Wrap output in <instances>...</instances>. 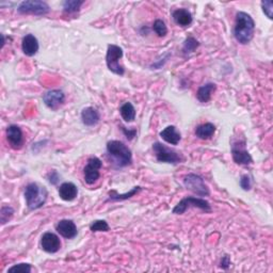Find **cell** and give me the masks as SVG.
I'll return each mask as SVG.
<instances>
[{
  "mask_svg": "<svg viewBox=\"0 0 273 273\" xmlns=\"http://www.w3.org/2000/svg\"><path fill=\"white\" fill-rule=\"evenodd\" d=\"M255 21L246 12H238L236 15L235 27H234V36L238 43L246 45L249 44L254 36Z\"/></svg>",
  "mask_w": 273,
  "mask_h": 273,
  "instance_id": "1",
  "label": "cell"
},
{
  "mask_svg": "<svg viewBox=\"0 0 273 273\" xmlns=\"http://www.w3.org/2000/svg\"><path fill=\"white\" fill-rule=\"evenodd\" d=\"M48 191L45 187L36 182H30L25 189V199L28 208L30 210L40 209L46 203Z\"/></svg>",
  "mask_w": 273,
  "mask_h": 273,
  "instance_id": "2",
  "label": "cell"
},
{
  "mask_svg": "<svg viewBox=\"0 0 273 273\" xmlns=\"http://www.w3.org/2000/svg\"><path fill=\"white\" fill-rule=\"evenodd\" d=\"M107 153L112 157L114 163L120 168H124V166L129 165L132 163V154L130 148L121 141H109L107 143Z\"/></svg>",
  "mask_w": 273,
  "mask_h": 273,
  "instance_id": "3",
  "label": "cell"
},
{
  "mask_svg": "<svg viewBox=\"0 0 273 273\" xmlns=\"http://www.w3.org/2000/svg\"><path fill=\"white\" fill-rule=\"evenodd\" d=\"M122 57H123V49L118 45H114V44L108 45L107 55H106V63H107L110 72L119 76H123L125 74L124 66L120 64Z\"/></svg>",
  "mask_w": 273,
  "mask_h": 273,
  "instance_id": "4",
  "label": "cell"
},
{
  "mask_svg": "<svg viewBox=\"0 0 273 273\" xmlns=\"http://www.w3.org/2000/svg\"><path fill=\"white\" fill-rule=\"evenodd\" d=\"M232 156L234 163L239 165H249L253 163V159L247 150V142L244 138L233 139Z\"/></svg>",
  "mask_w": 273,
  "mask_h": 273,
  "instance_id": "5",
  "label": "cell"
},
{
  "mask_svg": "<svg viewBox=\"0 0 273 273\" xmlns=\"http://www.w3.org/2000/svg\"><path fill=\"white\" fill-rule=\"evenodd\" d=\"M153 150L159 163H165L171 164H178L182 161V157L180 153L175 152L174 149H172L168 146H165L164 144L160 142H155L153 144Z\"/></svg>",
  "mask_w": 273,
  "mask_h": 273,
  "instance_id": "6",
  "label": "cell"
},
{
  "mask_svg": "<svg viewBox=\"0 0 273 273\" xmlns=\"http://www.w3.org/2000/svg\"><path fill=\"white\" fill-rule=\"evenodd\" d=\"M190 207H196L204 210L205 213H210L211 206L208 200L200 198H194V197H187L182 199L180 203H178L173 208L174 215H182L186 213V210Z\"/></svg>",
  "mask_w": 273,
  "mask_h": 273,
  "instance_id": "7",
  "label": "cell"
},
{
  "mask_svg": "<svg viewBox=\"0 0 273 273\" xmlns=\"http://www.w3.org/2000/svg\"><path fill=\"white\" fill-rule=\"evenodd\" d=\"M49 11V5L41 0H26V1L20 2L18 7V12L23 15L43 16L48 14Z\"/></svg>",
  "mask_w": 273,
  "mask_h": 273,
  "instance_id": "8",
  "label": "cell"
},
{
  "mask_svg": "<svg viewBox=\"0 0 273 273\" xmlns=\"http://www.w3.org/2000/svg\"><path fill=\"white\" fill-rule=\"evenodd\" d=\"M183 185L188 190L196 193L199 197H208L210 192L208 187L206 186L204 180L200 175L190 173L183 177Z\"/></svg>",
  "mask_w": 273,
  "mask_h": 273,
  "instance_id": "9",
  "label": "cell"
},
{
  "mask_svg": "<svg viewBox=\"0 0 273 273\" xmlns=\"http://www.w3.org/2000/svg\"><path fill=\"white\" fill-rule=\"evenodd\" d=\"M102 160L95 157V156L88 159L85 169H83V176H85V182L88 185H93L99 180V170L102 169Z\"/></svg>",
  "mask_w": 273,
  "mask_h": 273,
  "instance_id": "10",
  "label": "cell"
},
{
  "mask_svg": "<svg viewBox=\"0 0 273 273\" xmlns=\"http://www.w3.org/2000/svg\"><path fill=\"white\" fill-rule=\"evenodd\" d=\"M41 248L43 251H45L46 253H57L61 249V241L60 238L52 232H47L43 234L41 238Z\"/></svg>",
  "mask_w": 273,
  "mask_h": 273,
  "instance_id": "11",
  "label": "cell"
},
{
  "mask_svg": "<svg viewBox=\"0 0 273 273\" xmlns=\"http://www.w3.org/2000/svg\"><path fill=\"white\" fill-rule=\"evenodd\" d=\"M65 95L61 90H50L43 95V102L46 107L52 110H57L64 104Z\"/></svg>",
  "mask_w": 273,
  "mask_h": 273,
  "instance_id": "12",
  "label": "cell"
},
{
  "mask_svg": "<svg viewBox=\"0 0 273 273\" xmlns=\"http://www.w3.org/2000/svg\"><path fill=\"white\" fill-rule=\"evenodd\" d=\"M7 140L10 144V146L14 149H19L23 146L24 138H23V131L18 125H10L7 128Z\"/></svg>",
  "mask_w": 273,
  "mask_h": 273,
  "instance_id": "13",
  "label": "cell"
},
{
  "mask_svg": "<svg viewBox=\"0 0 273 273\" xmlns=\"http://www.w3.org/2000/svg\"><path fill=\"white\" fill-rule=\"evenodd\" d=\"M58 234L60 236H62L65 239H73L77 236V226L74 221L63 219L58 222L57 226H55Z\"/></svg>",
  "mask_w": 273,
  "mask_h": 273,
  "instance_id": "14",
  "label": "cell"
},
{
  "mask_svg": "<svg viewBox=\"0 0 273 273\" xmlns=\"http://www.w3.org/2000/svg\"><path fill=\"white\" fill-rule=\"evenodd\" d=\"M38 41L33 35H26L21 42V49L28 57H33L38 52Z\"/></svg>",
  "mask_w": 273,
  "mask_h": 273,
  "instance_id": "15",
  "label": "cell"
},
{
  "mask_svg": "<svg viewBox=\"0 0 273 273\" xmlns=\"http://www.w3.org/2000/svg\"><path fill=\"white\" fill-rule=\"evenodd\" d=\"M172 18L175 21V24L181 27H189L192 24V14L187 9H177L172 13Z\"/></svg>",
  "mask_w": 273,
  "mask_h": 273,
  "instance_id": "16",
  "label": "cell"
},
{
  "mask_svg": "<svg viewBox=\"0 0 273 273\" xmlns=\"http://www.w3.org/2000/svg\"><path fill=\"white\" fill-rule=\"evenodd\" d=\"M78 196V189L73 182H63L59 187V197L65 202L74 200Z\"/></svg>",
  "mask_w": 273,
  "mask_h": 273,
  "instance_id": "17",
  "label": "cell"
},
{
  "mask_svg": "<svg viewBox=\"0 0 273 273\" xmlns=\"http://www.w3.org/2000/svg\"><path fill=\"white\" fill-rule=\"evenodd\" d=\"M100 120L98 111L93 107H87L81 111V121L88 127L95 126Z\"/></svg>",
  "mask_w": 273,
  "mask_h": 273,
  "instance_id": "18",
  "label": "cell"
},
{
  "mask_svg": "<svg viewBox=\"0 0 273 273\" xmlns=\"http://www.w3.org/2000/svg\"><path fill=\"white\" fill-rule=\"evenodd\" d=\"M160 137L163 138V140L172 144V146H177L182 139L181 133L177 131L175 126L165 127L163 131H160Z\"/></svg>",
  "mask_w": 273,
  "mask_h": 273,
  "instance_id": "19",
  "label": "cell"
},
{
  "mask_svg": "<svg viewBox=\"0 0 273 273\" xmlns=\"http://www.w3.org/2000/svg\"><path fill=\"white\" fill-rule=\"evenodd\" d=\"M217 86L213 82H208L206 83V85L200 87L199 90L197 92V97L200 100V103H208L211 95H213V93L216 91Z\"/></svg>",
  "mask_w": 273,
  "mask_h": 273,
  "instance_id": "20",
  "label": "cell"
},
{
  "mask_svg": "<svg viewBox=\"0 0 273 273\" xmlns=\"http://www.w3.org/2000/svg\"><path fill=\"white\" fill-rule=\"evenodd\" d=\"M216 132V126L213 123H205L197 127L196 135L202 140H208Z\"/></svg>",
  "mask_w": 273,
  "mask_h": 273,
  "instance_id": "21",
  "label": "cell"
},
{
  "mask_svg": "<svg viewBox=\"0 0 273 273\" xmlns=\"http://www.w3.org/2000/svg\"><path fill=\"white\" fill-rule=\"evenodd\" d=\"M120 113L123 120L125 122H128V123H129V122H133L136 119V109L133 107V105L129 102L122 105V107L120 108Z\"/></svg>",
  "mask_w": 273,
  "mask_h": 273,
  "instance_id": "22",
  "label": "cell"
},
{
  "mask_svg": "<svg viewBox=\"0 0 273 273\" xmlns=\"http://www.w3.org/2000/svg\"><path fill=\"white\" fill-rule=\"evenodd\" d=\"M140 191H141V187H139V186L133 187L129 192L124 193V194H119L115 190H112L109 192L108 200H113V202H118V200H125L130 199L133 196H136V194Z\"/></svg>",
  "mask_w": 273,
  "mask_h": 273,
  "instance_id": "23",
  "label": "cell"
},
{
  "mask_svg": "<svg viewBox=\"0 0 273 273\" xmlns=\"http://www.w3.org/2000/svg\"><path fill=\"white\" fill-rule=\"evenodd\" d=\"M83 3H85L83 0H66L63 2V11L68 14L76 13Z\"/></svg>",
  "mask_w": 273,
  "mask_h": 273,
  "instance_id": "24",
  "label": "cell"
},
{
  "mask_svg": "<svg viewBox=\"0 0 273 273\" xmlns=\"http://www.w3.org/2000/svg\"><path fill=\"white\" fill-rule=\"evenodd\" d=\"M200 46V43L194 38L193 36H188L182 45V53L183 55H189L193 52H196V49Z\"/></svg>",
  "mask_w": 273,
  "mask_h": 273,
  "instance_id": "25",
  "label": "cell"
},
{
  "mask_svg": "<svg viewBox=\"0 0 273 273\" xmlns=\"http://www.w3.org/2000/svg\"><path fill=\"white\" fill-rule=\"evenodd\" d=\"M14 215V209L8 205H3L1 209H0V222L1 225L7 224L8 222L11 220Z\"/></svg>",
  "mask_w": 273,
  "mask_h": 273,
  "instance_id": "26",
  "label": "cell"
},
{
  "mask_svg": "<svg viewBox=\"0 0 273 273\" xmlns=\"http://www.w3.org/2000/svg\"><path fill=\"white\" fill-rule=\"evenodd\" d=\"M153 30L155 31L156 35L160 37H164L168 33V28H166L164 21L161 19H157L153 25Z\"/></svg>",
  "mask_w": 273,
  "mask_h": 273,
  "instance_id": "27",
  "label": "cell"
},
{
  "mask_svg": "<svg viewBox=\"0 0 273 273\" xmlns=\"http://www.w3.org/2000/svg\"><path fill=\"white\" fill-rule=\"evenodd\" d=\"M90 230L93 233L97 232H108L110 230L109 224L105 220H95L90 225Z\"/></svg>",
  "mask_w": 273,
  "mask_h": 273,
  "instance_id": "28",
  "label": "cell"
},
{
  "mask_svg": "<svg viewBox=\"0 0 273 273\" xmlns=\"http://www.w3.org/2000/svg\"><path fill=\"white\" fill-rule=\"evenodd\" d=\"M32 270L30 264L14 265L8 269V273H30Z\"/></svg>",
  "mask_w": 273,
  "mask_h": 273,
  "instance_id": "29",
  "label": "cell"
},
{
  "mask_svg": "<svg viewBox=\"0 0 273 273\" xmlns=\"http://www.w3.org/2000/svg\"><path fill=\"white\" fill-rule=\"evenodd\" d=\"M261 8H263V12L269 19L273 18V2L271 0H264L261 1Z\"/></svg>",
  "mask_w": 273,
  "mask_h": 273,
  "instance_id": "30",
  "label": "cell"
},
{
  "mask_svg": "<svg viewBox=\"0 0 273 273\" xmlns=\"http://www.w3.org/2000/svg\"><path fill=\"white\" fill-rule=\"evenodd\" d=\"M240 187L244 191H249L252 188V180L249 175H242L240 180Z\"/></svg>",
  "mask_w": 273,
  "mask_h": 273,
  "instance_id": "31",
  "label": "cell"
},
{
  "mask_svg": "<svg viewBox=\"0 0 273 273\" xmlns=\"http://www.w3.org/2000/svg\"><path fill=\"white\" fill-rule=\"evenodd\" d=\"M47 180L48 182L52 183V185H57L60 181V175L55 170H53L52 172H49L47 175Z\"/></svg>",
  "mask_w": 273,
  "mask_h": 273,
  "instance_id": "32",
  "label": "cell"
},
{
  "mask_svg": "<svg viewBox=\"0 0 273 273\" xmlns=\"http://www.w3.org/2000/svg\"><path fill=\"white\" fill-rule=\"evenodd\" d=\"M232 265V261H231V258H230V256H227V255H224L223 257H222L221 259V263H220V267L222 269H228L230 268V266Z\"/></svg>",
  "mask_w": 273,
  "mask_h": 273,
  "instance_id": "33",
  "label": "cell"
},
{
  "mask_svg": "<svg viewBox=\"0 0 273 273\" xmlns=\"http://www.w3.org/2000/svg\"><path fill=\"white\" fill-rule=\"evenodd\" d=\"M121 128H122V131L124 132L125 137H126L127 139H129V140H132V139L136 137V133H137V130H136V129L129 130V129H127V128L124 127V126H121Z\"/></svg>",
  "mask_w": 273,
  "mask_h": 273,
  "instance_id": "34",
  "label": "cell"
},
{
  "mask_svg": "<svg viewBox=\"0 0 273 273\" xmlns=\"http://www.w3.org/2000/svg\"><path fill=\"white\" fill-rule=\"evenodd\" d=\"M1 38H2V43H1V48L4 46V44H5V41H4V36L1 35Z\"/></svg>",
  "mask_w": 273,
  "mask_h": 273,
  "instance_id": "35",
  "label": "cell"
}]
</instances>
